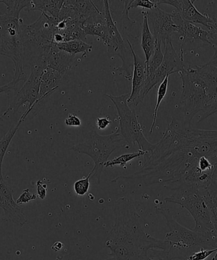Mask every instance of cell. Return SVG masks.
<instances>
[{"instance_id": "1", "label": "cell", "mask_w": 217, "mask_h": 260, "mask_svg": "<svg viewBox=\"0 0 217 260\" xmlns=\"http://www.w3.org/2000/svg\"><path fill=\"white\" fill-rule=\"evenodd\" d=\"M173 119L162 139L145 155L144 171L154 183H177L201 157L217 164V130L196 129Z\"/></svg>"}, {"instance_id": "2", "label": "cell", "mask_w": 217, "mask_h": 260, "mask_svg": "<svg viewBox=\"0 0 217 260\" xmlns=\"http://www.w3.org/2000/svg\"><path fill=\"white\" fill-rule=\"evenodd\" d=\"M114 214V225L105 241L112 260H154L148 256L149 251L167 253L169 243L153 238L144 231L136 209L127 198L116 201Z\"/></svg>"}, {"instance_id": "3", "label": "cell", "mask_w": 217, "mask_h": 260, "mask_svg": "<svg viewBox=\"0 0 217 260\" xmlns=\"http://www.w3.org/2000/svg\"><path fill=\"white\" fill-rule=\"evenodd\" d=\"M180 74L182 82L180 104L185 114L186 123L210 108L217 96V66L206 64L185 68Z\"/></svg>"}, {"instance_id": "4", "label": "cell", "mask_w": 217, "mask_h": 260, "mask_svg": "<svg viewBox=\"0 0 217 260\" xmlns=\"http://www.w3.org/2000/svg\"><path fill=\"white\" fill-rule=\"evenodd\" d=\"M157 211L164 216L169 229L165 240L169 243L170 248L166 253L165 260L188 258L201 248H217V236L206 235L185 228L173 218L167 208H158Z\"/></svg>"}, {"instance_id": "5", "label": "cell", "mask_w": 217, "mask_h": 260, "mask_svg": "<svg viewBox=\"0 0 217 260\" xmlns=\"http://www.w3.org/2000/svg\"><path fill=\"white\" fill-rule=\"evenodd\" d=\"M27 48L25 25L21 18L7 12L0 15V55L11 58L15 65L14 79L20 82L27 79L24 71Z\"/></svg>"}, {"instance_id": "6", "label": "cell", "mask_w": 217, "mask_h": 260, "mask_svg": "<svg viewBox=\"0 0 217 260\" xmlns=\"http://www.w3.org/2000/svg\"><path fill=\"white\" fill-rule=\"evenodd\" d=\"M175 190L176 192L165 199V202L177 204L187 210L195 220L194 231L206 235L217 236L211 221V193L184 185L177 186Z\"/></svg>"}, {"instance_id": "7", "label": "cell", "mask_w": 217, "mask_h": 260, "mask_svg": "<svg viewBox=\"0 0 217 260\" xmlns=\"http://www.w3.org/2000/svg\"><path fill=\"white\" fill-rule=\"evenodd\" d=\"M126 147L129 148L117 127L116 131L108 135H101L96 131H91L85 141L71 147L70 149L91 158L94 162L91 177L96 178L99 183L104 165L108 161L112 153Z\"/></svg>"}, {"instance_id": "8", "label": "cell", "mask_w": 217, "mask_h": 260, "mask_svg": "<svg viewBox=\"0 0 217 260\" xmlns=\"http://www.w3.org/2000/svg\"><path fill=\"white\" fill-rule=\"evenodd\" d=\"M106 96L112 102L119 117L120 134L126 142L128 146L139 145V150L145 153L151 151L154 144H151L144 136L141 124L138 120L136 113L134 108H130L128 104L130 93L115 96L105 94Z\"/></svg>"}, {"instance_id": "9", "label": "cell", "mask_w": 217, "mask_h": 260, "mask_svg": "<svg viewBox=\"0 0 217 260\" xmlns=\"http://www.w3.org/2000/svg\"><path fill=\"white\" fill-rule=\"evenodd\" d=\"M103 10L109 38V42L107 45L108 52L121 58L122 64L119 68H116V70L118 71L120 75L127 80H131L134 70V58L131 50L129 45H127V43L126 44L124 38L112 19L109 2L107 0L103 1Z\"/></svg>"}, {"instance_id": "10", "label": "cell", "mask_w": 217, "mask_h": 260, "mask_svg": "<svg viewBox=\"0 0 217 260\" xmlns=\"http://www.w3.org/2000/svg\"><path fill=\"white\" fill-rule=\"evenodd\" d=\"M142 14L146 15L155 39L163 45L167 40H172L173 32L180 35L182 31L184 21L177 10L167 12L158 6L152 10H143Z\"/></svg>"}, {"instance_id": "11", "label": "cell", "mask_w": 217, "mask_h": 260, "mask_svg": "<svg viewBox=\"0 0 217 260\" xmlns=\"http://www.w3.org/2000/svg\"><path fill=\"white\" fill-rule=\"evenodd\" d=\"M165 52L162 64L151 76H148L144 88L140 93L139 103L144 101L149 91L158 84L162 83L168 75L179 73L185 68L183 53H178L173 47L172 40H169L164 45Z\"/></svg>"}, {"instance_id": "12", "label": "cell", "mask_w": 217, "mask_h": 260, "mask_svg": "<svg viewBox=\"0 0 217 260\" xmlns=\"http://www.w3.org/2000/svg\"><path fill=\"white\" fill-rule=\"evenodd\" d=\"M46 68L42 65H32L30 66V73L29 77L25 80L24 85L15 94L12 103L9 104L6 111L5 112L0 121L10 113V111L16 112L20 107L25 104H29L28 108L34 109L38 104L40 93V78L43 71Z\"/></svg>"}, {"instance_id": "13", "label": "cell", "mask_w": 217, "mask_h": 260, "mask_svg": "<svg viewBox=\"0 0 217 260\" xmlns=\"http://www.w3.org/2000/svg\"><path fill=\"white\" fill-rule=\"evenodd\" d=\"M13 193L14 190L8 185L4 176H0V208L4 213L3 220L23 226L27 223V218L23 208L14 201Z\"/></svg>"}, {"instance_id": "14", "label": "cell", "mask_w": 217, "mask_h": 260, "mask_svg": "<svg viewBox=\"0 0 217 260\" xmlns=\"http://www.w3.org/2000/svg\"><path fill=\"white\" fill-rule=\"evenodd\" d=\"M191 0H156L157 5L166 4L175 7L183 21L204 25L210 30L215 24L216 17L202 14Z\"/></svg>"}, {"instance_id": "15", "label": "cell", "mask_w": 217, "mask_h": 260, "mask_svg": "<svg viewBox=\"0 0 217 260\" xmlns=\"http://www.w3.org/2000/svg\"><path fill=\"white\" fill-rule=\"evenodd\" d=\"M82 57L68 54L58 49L53 43L44 58V65L46 68L52 69L58 71L65 77L71 73V70L80 63Z\"/></svg>"}, {"instance_id": "16", "label": "cell", "mask_w": 217, "mask_h": 260, "mask_svg": "<svg viewBox=\"0 0 217 260\" xmlns=\"http://www.w3.org/2000/svg\"><path fill=\"white\" fill-rule=\"evenodd\" d=\"M134 58V70L132 75V92L128 99L130 106H137L139 104V98L147 79V68L145 62L135 53L130 41L127 39Z\"/></svg>"}, {"instance_id": "17", "label": "cell", "mask_w": 217, "mask_h": 260, "mask_svg": "<svg viewBox=\"0 0 217 260\" xmlns=\"http://www.w3.org/2000/svg\"><path fill=\"white\" fill-rule=\"evenodd\" d=\"M65 78L58 71L46 68L40 78V93L38 104L43 103L59 87L63 78Z\"/></svg>"}, {"instance_id": "18", "label": "cell", "mask_w": 217, "mask_h": 260, "mask_svg": "<svg viewBox=\"0 0 217 260\" xmlns=\"http://www.w3.org/2000/svg\"><path fill=\"white\" fill-rule=\"evenodd\" d=\"M83 28L86 36L99 37L103 40L105 45H108L109 38L104 10L100 14L94 15L86 20L83 23Z\"/></svg>"}, {"instance_id": "19", "label": "cell", "mask_w": 217, "mask_h": 260, "mask_svg": "<svg viewBox=\"0 0 217 260\" xmlns=\"http://www.w3.org/2000/svg\"><path fill=\"white\" fill-rule=\"evenodd\" d=\"M180 35L181 39L180 52H184L183 48L188 43L203 42L210 45L209 32L202 28L196 26L195 24L184 21L182 32Z\"/></svg>"}, {"instance_id": "20", "label": "cell", "mask_w": 217, "mask_h": 260, "mask_svg": "<svg viewBox=\"0 0 217 260\" xmlns=\"http://www.w3.org/2000/svg\"><path fill=\"white\" fill-rule=\"evenodd\" d=\"M65 1L57 0H41V1H30L25 11L32 12L38 10L49 16L58 18L59 13Z\"/></svg>"}, {"instance_id": "21", "label": "cell", "mask_w": 217, "mask_h": 260, "mask_svg": "<svg viewBox=\"0 0 217 260\" xmlns=\"http://www.w3.org/2000/svg\"><path fill=\"white\" fill-rule=\"evenodd\" d=\"M143 15L141 47L145 57V63L147 68L150 57L154 52L157 40L150 31L146 15Z\"/></svg>"}, {"instance_id": "22", "label": "cell", "mask_w": 217, "mask_h": 260, "mask_svg": "<svg viewBox=\"0 0 217 260\" xmlns=\"http://www.w3.org/2000/svg\"><path fill=\"white\" fill-rule=\"evenodd\" d=\"M65 5L73 8L86 20H87L89 18L103 12V9L101 11L93 1L69 0V1L65 2Z\"/></svg>"}, {"instance_id": "23", "label": "cell", "mask_w": 217, "mask_h": 260, "mask_svg": "<svg viewBox=\"0 0 217 260\" xmlns=\"http://www.w3.org/2000/svg\"><path fill=\"white\" fill-rule=\"evenodd\" d=\"M55 45L58 49L71 55L76 56L78 53H81V57L83 58L92 50V46L81 40L70 41Z\"/></svg>"}, {"instance_id": "24", "label": "cell", "mask_w": 217, "mask_h": 260, "mask_svg": "<svg viewBox=\"0 0 217 260\" xmlns=\"http://www.w3.org/2000/svg\"><path fill=\"white\" fill-rule=\"evenodd\" d=\"M32 109L27 108L23 115L20 117L19 121L14 125H13L11 128L9 130V132L3 137L2 139L0 140V176H3L2 173V165L4 161L5 155L6 154L8 148H9L10 143H11L13 138L16 134L18 129H19L20 124H22V121L24 120L26 116L32 111Z\"/></svg>"}, {"instance_id": "25", "label": "cell", "mask_w": 217, "mask_h": 260, "mask_svg": "<svg viewBox=\"0 0 217 260\" xmlns=\"http://www.w3.org/2000/svg\"><path fill=\"white\" fill-rule=\"evenodd\" d=\"M162 44L160 41L157 40L154 52L150 58L149 66L147 68V77L154 74L162 64L164 58V54L162 50Z\"/></svg>"}, {"instance_id": "26", "label": "cell", "mask_w": 217, "mask_h": 260, "mask_svg": "<svg viewBox=\"0 0 217 260\" xmlns=\"http://www.w3.org/2000/svg\"><path fill=\"white\" fill-rule=\"evenodd\" d=\"M146 153L138 150L137 152L130 153V154H125L120 155L119 157L114 158V159L108 160L104 165L106 168L113 167L114 166L119 165L122 168H126V165L128 162L130 161L137 157H140L142 155H145Z\"/></svg>"}, {"instance_id": "27", "label": "cell", "mask_w": 217, "mask_h": 260, "mask_svg": "<svg viewBox=\"0 0 217 260\" xmlns=\"http://www.w3.org/2000/svg\"><path fill=\"white\" fill-rule=\"evenodd\" d=\"M170 76V75L167 76V77L165 78V80L163 81V82L160 84L159 88H158L157 104H156L154 114H153V121L151 127H150V134H152L153 129H154L156 122H157L158 111V109H159L160 104L162 103L163 99L165 98L166 95H167L168 81H169Z\"/></svg>"}, {"instance_id": "28", "label": "cell", "mask_w": 217, "mask_h": 260, "mask_svg": "<svg viewBox=\"0 0 217 260\" xmlns=\"http://www.w3.org/2000/svg\"><path fill=\"white\" fill-rule=\"evenodd\" d=\"M30 1H12V0H0V4L7 6V12L9 14L19 16L20 12L23 9H26Z\"/></svg>"}, {"instance_id": "29", "label": "cell", "mask_w": 217, "mask_h": 260, "mask_svg": "<svg viewBox=\"0 0 217 260\" xmlns=\"http://www.w3.org/2000/svg\"><path fill=\"white\" fill-rule=\"evenodd\" d=\"M91 175H92V173L90 172L87 177L81 178V179L76 181L74 183V190H75L76 194L83 196L87 193L89 187H90V181L89 180L91 177Z\"/></svg>"}, {"instance_id": "30", "label": "cell", "mask_w": 217, "mask_h": 260, "mask_svg": "<svg viewBox=\"0 0 217 260\" xmlns=\"http://www.w3.org/2000/svg\"><path fill=\"white\" fill-rule=\"evenodd\" d=\"M124 4L127 5L128 9L130 10L131 9L141 7L144 9L152 10L154 8L158 7L156 1L150 0H132V1H124Z\"/></svg>"}, {"instance_id": "31", "label": "cell", "mask_w": 217, "mask_h": 260, "mask_svg": "<svg viewBox=\"0 0 217 260\" xmlns=\"http://www.w3.org/2000/svg\"><path fill=\"white\" fill-rule=\"evenodd\" d=\"M210 45L215 49V53L208 62V64L217 66V29L208 30Z\"/></svg>"}, {"instance_id": "32", "label": "cell", "mask_w": 217, "mask_h": 260, "mask_svg": "<svg viewBox=\"0 0 217 260\" xmlns=\"http://www.w3.org/2000/svg\"><path fill=\"white\" fill-rule=\"evenodd\" d=\"M216 251L217 248L211 249L201 248L189 256L187 260H205L211 254L216 253Z\"/></svg>"}, {"instance_id": "33", "label": "cell", "mask_w": 217, "mask_h": 260, "mask_svg": "<svg viewBox=\"0 0 217 260\" xmlns=\"http://www.w3.org/2000/svg\"><path fill=\"white\" fill-rule=\"evenodd\" d=\"M38 196L30 192L29 188H25L23 190L21 194L17 198L16 203L17 205H22L23 204L29 203L30 201L37 200Z\"/></svg>"}, {"instance_id": "34", "label": "cell", "mask_w": 217, "mask_h": 260, "mask_svg": "<svg viewBox=\"0 0 217 260\" xmlns=\"http://www.w3.org/2000/svg\"><path fill=\"white\" fill-rule=\"evenodd\" d=\"M19 81L13 80L10 81L9 83L6 84L2 86H0V93L6 92L7 93H10L16 91L18 89V86L19 85Z\"/></svg>"}, {"instance_id": "35", "label": "cell", "mask_w": 217, "mask_h": 260, "mask_svg": "<svg viewBox=\"0 0 217 260\" xmlns=\"http://www.w3.org/2000/svg\"><path fill=\"white\" fill-rule=\"evenodd\" d=\"M38 198L40 200H45L47 197V185L43 183L42 180H38L37 182Z\"/></svg>"}, {"instance_id": "36", "label": "cell", "mask_w": 217, "mask_h": 260, "mask_svg": "<svg viewBox=\"0 0 217 260\" xmlns=\"http://www.w3.org/2000/svg\"><path fill=\"white\" fill-rule=\"evenodd\" d=\"M217 113V96L215 100L214 101L213 103L211 104L210 108L204 112L203 114L200 117V120L198 121V123H201L205 119L208 118L209 116L212 115V114Z\"/></svg>"}, {"instance_id": "37", "label": "cell", "mask_w": 217, "mask_h": 260, "mask_svg": "<svg viewBox=\"0 0 217 260\" xmlns=\"http://www.w3.org/2000/svg\"><path fill=\"white\" fill-rule=\"evenodd\" d=\"M65 124L68 126L79 127L81 125V121L75 114H68L67 118L65 119Z\"/></svg>"}, {"instance_id": "38", "label": "cell", "mask_w": 217, "mask_h": 260, "mask_svg": "<svg viewBox=\"0 0 217 260\" xmlns=\"http://www.w3.org/2000/svg\"><path fill=\"white\" fill-rule=\"evenodd\" d=\"M112 123V121L108 117L107 118H98L96 125L99 129H104Z\"/></svg>"}, {"instance_id": "39", "label": "cell", "mask_w": 217, "mask_h": 260, "mask_svg": "<svg viewBox=\"0 0 217 260\" xmlns=\"http://www.w3.org/2000/svg\"><path fill=\"white\" fill-rule=\"evenodd\" d=\"M80 258V256L78 255L76 253H69L68 254H66L65 256H58L57 260H77ZM105 260H112L111 258H109L108 259Z\"/></svg>"}, {"instance_id": "40", "label": "cell", "mask_w": 217, "mask_h": 260, "mask_svg": "<svg viewBox=\"0 0 217 260\" xmlns=\"http://www.w3.org/2000/svg\"><path fill=\"white\" fill-rule=\"evenodd\" d=\"M63 247L64 244L62 243V242L57 241L53 244V246H52V249L54 251H60V249H62Z\"/></svg>"}]
</instances>
